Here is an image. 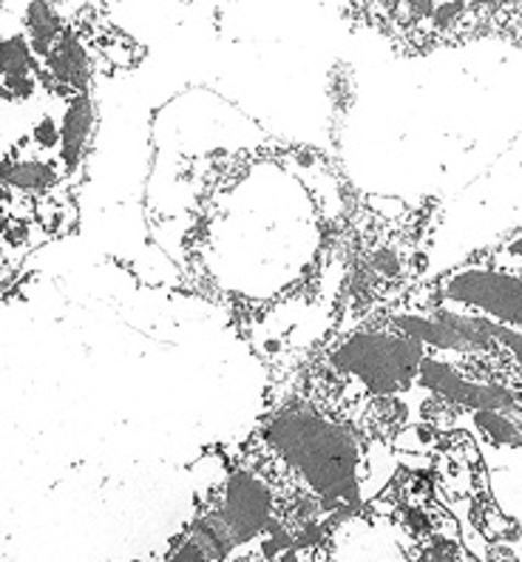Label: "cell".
Here are the masks:
<instances>
[{"label": "cell", "mask_w": 522, "mask_h": 562, "mask_svg": "<svg viewBox=\"0 0 522 562\" xmlns=\"http://www.w3.org/2000/svg\"><path fill=\"white\" fill-rule=\"evenodd\" d=\"M316 562H480L461 520L443 503L434 474L406 463L370 503L324 537Z\"/></svg>", "instance_id": "277c9868"}, {"label": "cell", "mask_w": 522, "mask_h": 562, "mask_svg": "<svg viewBox=\"0 0 522 562\" xmlns=\"http://www.w3.org/2000/svg\"><path fill=\"white\" fill-rule=\"evenodd\" d=\"M440 205L358 193L350 220L344 288L330 333L350 329L412 302L432 256ZM327 333V336H330Z\"/></svg>", "instance_id": "3957f363"}, {"label": "cell", "mask_w": 522, "mask_h": 562, "mask_svg": "<svg viewBox=\"0 0 522 562\" xmlns=\"http://www.w3.org/2000/svg\"><path fill=\"white\" fill-rule=\"evenodd\" d=\"M400 458L275 378L259 424L222 458L219 477L162 562H316L330 528L370 503Z\"/></svg>", "instance_id": "7a4b0ae2"}, {"label": "cell", "mask_w": 522, "mask_h": 562, "mask_svg": "<svg viewBox=\"0 0 522 562\" xmlns=\"http://www.w3.org/2000/svg\"><path fill=\"white\" fill-rule=\"evenodd\" d=\"M211 117V139L179 125L157 139L148 225L275 378L330 333L361 191L336 159L270 137L225 100Z\"/></svg>", "instance_id": "6da1fadb"}, {"label": "cell", "mask_w": 522, "mask_h": 562, "mask_svg": "<svg viewBox=\"0 0 522 562\" xmlns=\"http://www.w3.org/2000/svg\"><path fill=\"white\" fill-rule=\"evenodd\" d=\"M347 23L384 37L398 55L420 57L483 37L522 41V3H395L361 0L336 9Z\"/></svg>", "instance_id": "5b68a950"}]
</instances>
